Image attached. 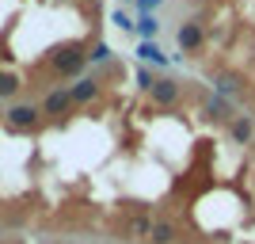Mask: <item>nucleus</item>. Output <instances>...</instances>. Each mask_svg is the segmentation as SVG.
<instances>
[{
  "label": "nucleus",
  "mask_w": 255,
  "mask_h": 244,
  "mask_svg": "<svg viewBox=\"0 0 255 244\" xmlns=\"http://www.w3.org/2000/svg\"><path fill=\"white\" fill-rule=\"evenodd\" d=\"M84 65H88L84 42H65V46H57V50L50 53V69L57 76H80V73H84Z\"/></svg>",
  "instance_id": "1"
},
{
  "label": "nucleus",
  "mask_w": 255,
  "mask_h": 244,
  "mask_svg": "<svg viewBox=\"0 0 255 244\" xmlns=\"http://www.w3.org/2000/svg\"><path fill=\"white\" fill-rule=\"evenodd\" d=\"M202 46H206V23L194 15V19H187L179 27V50L183 53H202Z\"/></svg>",
  "instance_id": "2"
},
{
  "label": "nucleus",
  "mask_w": 255,
  "mask_h": 244,
  "mask_svg": "<svg viewBox=\"0 0 255 244\" xmlns=\"http://www.w3.org/2000/svg\"><path fill=\"white\" fill-rule=\"evenodd\" d=\"M38 118H42V107H34V103H11L8 107V126L11 130H34Z\"/></svg>",
  "instance_id": "3"
},
{
  "label": "nucleus",
  "mask_w": 255,
  "mask_h": 244,
  "mask_svg": "<svg viewBox=\"0 0 255 244\" xmlns=\"http://www.w3.org/2000/svg\"><path fill=\"white\" fill-rule=\"evenodd\" d=\"M152 103H160V107H175L183 99V84L179 80H171V76H164V80H156V84H152Z\"/></svg>",
  "instance_id": "4"
},
{
  "label": "nucleus",
  "mask_w": 255,
  "mask_h": 244,
  "mask_svg": "<svg viewBox=\"0 0 255 244\" xmlns=\"http://www.w3.org/2000/svg\"><path fill=\"white\" fill-rule=\"evenodd\" d=\"M99 92H103V88H99V80L96 76H80V80H76L73 88H69V99H73V103H96L99 99Z\"/></svg>",
  "instance_id": "5"
},
{
  "label": "nucleus",
  "mask_w": 255,
  "mask_h": 244,
  "mask_svg": "<svg viewBox=\"0 0 255 244\" xmlns=\"http://www.w3.org/2000/svg\"><path fill=\"white\" fill-rule=\"evenodd\" d=\"M213 84H217V96L233 103V99L244 92V76H236V73H217V80H213Z\"/></svg>",
  "instance_id": "6"
},
{
  "label": "nucleus",
  "mask_w": 255,
  "mask_h": 244,
  "mask_svg": "<svg viewBox=\"0 0 255 244\" xmlns=\"http://www.w3.org/2000/svg\"><path fill=\"white\" fill-rule=\"evenodd\" d=\"M69 107H73L69 88H53V92H46V99H42V115H65Z\"/></svg>",
  "instance_id": "7"
},
{
  "label": "nucleus",
  "mask_w": 255,
  "mask_h": 244,
  "mask_svg": "<svg viewBox=\"0 0 255 244\" xmlns=\"http://www.w3.org/2000/svg\"><path fill=\"white\" fill-rule=\"evenodd\" d=\"M202 107H206V115L213 118V122H233V103L229 99H221V96H206L202 99Z\"/></svg>",
  "instance_id": "8"
},
{
  "label": "nucleus",
  "mask_w": 255,
  "mask_h": 244,
  "mask_svg": "<svg viewBox=\"0 0 255 244\" xmlns=\"http://www.w3.org/2000/svg\"><path fill=\"white\" fill-rule=\"evenodd\" d=\"M252 134H255V126H252V118H248V115H236L233 122H229V138H233L236 145H248Z\"/></svg>",
  "instance_id": "9"
},
{
  "label": "nucleus",
  "mask_w": 255,
  "mask_h": 244,
  "mask_svg": "<svg viewBox=\"0 0 255 244\" xmlns=\"http://www.w3.org/2000/svg\"><path fill=\"white\" fill-rule=\"evenodd\" d=\"M149 241H152V244H175V241H179V229H175L171 222H152Z\"/></svg>",
  "instance_id": "10"
},
{
  "label": "nucleus",
  "mask_w": 255,
  "mask_h": 244,
  "mask_svg": "<svg viewBox=\"0 0 255 244\" xmlns=\"http://www.w3.org/2000/svg\"><path fill=\"white\" fill-rule=\"evenodd\" d=\"M19 92V76L15 73H0V99H11Z\"/></svg>",
  "instance_id": "11"
},
{
  "label": "nucleus",
  "mask_w": 255,
  "mask_h": 244,
  "mask_svg": "<svg viewBox=\"0 0 255 244\" xmlns=\"http://www.w3.org/2000/svg\"><path fill=\"white\" fill-rule=\"evenodd\" d=\"M152 233V218L149 214H137L133 222H129V237H149Z\"/></svg>",
  "instance_id": "12"
},
{
  "label": "nucleus",
  "mask_w": 255,
  "mask_h": 244,
  "mask_svg": "<svg viewBox=\"0 0 255 244\" xmlns=\"http://www.w3.org/2000/svg\"><path fill=\"white\" fill-rule=\"evenodd\" d=\"M111 53H115V50H111L107 42H96L92 50H88V61H92V65H103V61H111Z\"/></svg>",
  "instance_id": "13"
},
{
  "label": "nucleus",
  "mask_w": 255,
  "mask_h": 244,
  "mask_svg": "<svg viewBox=\"0 0 255 244\" xmlns=\"http://www.w3.org/2000/svg\"><path fill=\"white\" fill-rule=\"evenodd\" d=\"M141 61H152V65H164V53H160L156 50V46H152V42H141Z\"/></svg>",
  "instance_id": "14"
},
{
  "label": "nucleus",
  "mask_w": 255,
  "mask_h": 244,
  "mask_svg": "<svg viewBox=\"0 0 255 244\" xmlns=\"http://www.w3.org/2000/svg\"><path fill=\"white\" fill-rule=\"evenodd\" d=\"M137 31H141V38H152V34L160 31V23L152 19V15H141V19H137Z\"/></svg>",
  "instance_id": "15"
},
{
  "label": "nucleus",
  "mask_w": 255,
  "mask_h": 244,
  "mask_svg": "<svg viewBox=\"0 0 255 244\" xmlns=\"http://www.w3.org/2000/svg\"><path fill=\"white\" fill-rule=\"evenodd\" d=\"M152 84H156V76H152L149 69L141 65V69H137V88H141V92H152Z\"/></svg>",
  "instance_id": "16"
},
{
  "label": "nucleus",
  "mask_w": 255,
  "mask_h": 244,
  "mask_svg": "<svg viewBox=\"0 0 255 244\" xmlns=\"http://www.w3.org/2000/svg\"><path fill=\"white\" fill-rule=\"evenodd\" d=\"M111 23H118L122 31H129V27H133V23H129V15H126V11H115V15H111Z\"/></svg>",
  "instance_id": "17"
},
{
  "label": "nucleus",
  "mask_w": 255,
  "mask_h": 244,
  "mask_svg": "<svg viewBox=\"0 0 255 244\" xmlns=\"http://www.w3.org/2000/svg\"><path fill=\"white\" fill-rule=\"evenodd\" d=\"M156 4H160V0H137V8H141V15H149V11L156 8Z\"/></svg>",
  "instance_id": "18"
},
{
  "label": "nucleus",
  "mask_w": 255,
  "mask_h": 244,
  "mask_svg": "<svg viewBox=\"0 0 255 244\" xmlns=\"http://www.w3.org/2000/svg\"><path fill=\"white\" fill-rule=\"evenodd\" d=\"M11 244H23V241H11Z\"/></svg>",
  "instance_id": "19"
}]
</instances>
